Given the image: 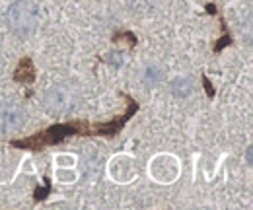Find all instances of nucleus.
I'll use <instances>...</instances> for the list:
<instances>
[{"instance_id": "nucleus-2", "label": "nucleus", "mask_w": 253, "mask_h": 210, "mask_svg": "<svg viewBox=\"0 0 253 210\" xmlns=\"http://www.w3.org/2000/svg\"><path fill=\"white\" fill-rule=\"evenodd\" d=\"M72 134H80V125L63 123V125L49 126L41 134H35V136L24 138V140H12V146H16V148H30V150H41L45 146H51V144L61 142L66 136H72Z\"/></svg>"}, {"instance_id": "nucleus-7", "label": "nucleus", "mask_w": 253, "mask_h": 210, "mask_svg": "<svg viewBox=\"0 0 253 210\" xmlns=\"http://www.w3.org/2000/svg\"><path fill=\"white\" fill-rule=\"evenodd\" d=\"M160 80H162V70H160L158 66H148L144 70V82L148 86H156Z\"/></svg>"}, {"instance_id": "nucleus-5", "label": "nucleus", "mask_w": 253, "mask_h": 210, "mask_svg": "<svg viewBox=\"0 0 253 210\" xmlns=\"http://www.w3.org/2000/svg\"><path fill=\"white\" fill-rule=\"evenodd\" d=\"M191 91H193V82H191V78L181 76V78H175V80L171 82V93H173L175 97H187Z\"/></svg>"}, {"instance_id": "nucleus-1", "label": "nucleus", "mask_w": 253, "mask_h": 210, "mask_svg": "<svg viewBox=\"0 0 253 210\" xmlns=\"http://www.w3.org/2000/svg\"><path fill=\"white\" fill-rule=\"evenodd\" d=\"M41 22V8L35 0H18L6 12V24L16 35H30Z\"/></svg>"}, {"instance_id": "nucleus-6", "label": "nucleus", "mask_w": 253, "mask_h": 210, "mask_svg": "<svg viewBox=\"0 0 253 210\" xmlns=\"http://www.w3.org/2000/svg\"><path fill=\"white\" fill-rule=\"evenodd\" d=\"M33 78H35V72H33V66L30 60H22V64H20V68H18V72H16V80L18 82H33Z\"/></svg>"}, {"instance_id": "nucleus-4", "label": "nucleus", "mask_w": 253, "mask_h": 210, "mask_svg": "<svg viewBox=\"0 0 253 210\" xmlns=\"http://www.w3.org/2000/svg\"><path fill=\"white\" fill-rule=\"evenodd\" d=\"M26 111L14 103H0V132H12L24 126Z\"/></svg>"}, {"instance_id": "nucleus-3", "label": "nucleus", "mask_w": 253, "mask_h": 210, "mask_svg": "<svg viewBox=\"0 0 253 210\" xmlns=\"http://www.w3.org/2000/svg\"><path fill=\"white\" fill-rule=\"evenodd\" d=\"M76 105V91L68 84H57L43 95V109L49 115H64Z\"/></svg>"}, {"instance_id": "nucleus-8", "label": "nucleus", "mask_w": 253, "mask_h": 210, "mask_svg": "<svg viewBox=\"0 0 253 210\" xmlns=\"http://www.w3.org/2000/svg\"><path fill=\"white\" fill-rule=\"evenodd\" d=\"M246 160H248V166H253V148L250 146L246 152Z\"/></svg>"}]
</instances>
